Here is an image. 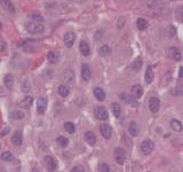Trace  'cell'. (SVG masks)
Segmentation results:
<instances>
[{
  "mask_svg": "<svg viewBox=\"0 0 183 172\" xmlns=\"http://www.w3.org/2000/svg\"><path fill=\"white\" fill-rule=\"evenodd\" d=\"M4 84H5V86L8 89H14V76H13V75H11V73L6 75L5 78H4Z\"/></svg>",
  "mask_w": 183,
  "mask_h": 172,
  "instance_id": "obj_14",
  "label": "cell"
},
{
  "mask_svg": "<svg viewBox=\"0 0 183 172\" xmlns=\"http://www.w3.org/2000/svg\"><path fill=\"white\" fill-rule=\"evenodd\" d=\"M11 120H21L24 118V113L22 111V110H14V111H11Z\"/></svg>",
  "mask_w": 183,
  "mask_h": 172,
  "instance_id": "obj_20",
  "label": "cell"
},
{
  "mask_svg": "<svg viewBox=\"0 0 183 172\" xmlns=\"http://www.w3.org/2000/svg\"><path fill=\"white\" fill-rule=\"evenodd\" d=\"M71 172H84V169L83 167H80V165H77V167H74L71 170Z\"/></svg>",
  "mask_w": 183,
  "mask_h": 172,
  "instance_id": "obj_39",
  "label": "cell"
},
{
  "mask_svg": "<svg viewBox=\"0 0 183 172\" xmlns=\"http://www.w3.org/2000/svg\"><path fill=\"white\" fill-rule=\"evenodd\" d=\"M11 142L14 143V145H16V146H20V145H22V142H23V136H22V133L20 132V131H16L15 133L11 136Z\"/></svg>",
  "mask_w": 183,
  "mask_h": 172,
  "instance_id": "obj_13",
  "label": "cell"
},
{
  "mask_svg": "<svg viewBox=\"0 0 183 172\" xmlns=\"http://www.w3.org/2000/svg\"><path fill=\"white\" fill-rule=\"evenodd\" d=\"M0 147H1V145H0Z\"/></svg>",
  "mask_w": 183,
  "mask_h": 172,
  "instance_id": "obj_44",
  "label": "cell"
},
{
  "mask_svg": "<svg viewBox=\"0 0 183 172\" xmlns=\"http://www.w3.org/2000/svg\"><path fill=\"white\" fill-rule=\"evenodd\" d=\"M47 108V99L45 98H39L37 100V111L39 114H44Z\"/></svg>",
  "mask_w": 183,
  "mask_h": 172,
  "instance_id": "obj_9",
  "label": "cell"
},
{
  "mask_svg": "<svg viewBox=\"0 0 183 172\" xmlns=\"http://www.w3.org/2000/svg\"><path fill=\"white\" fill-rule=\"evenodd\" d=\"M57 91H58V94H60L61 96H63V98H67L69 95V92H70L68 85H64V84H62V85L58 86Z\"/></svg>",
  "mask_w": 183,
  "mask_h": 172,
  "instance_id": "obj_25",
  "label": "cell"
},
{
  "mask_svg": "<svg viewBox=\"0 0 183 172\" xmlns=\"http://www.w3.org/2000/svg\"><path fill=\"white\" fill-rule=\"evenodd\" d=\"M73 77H74V73H73L72 70H68V71L65 73V78L68 79V82H72Z\"/></svg>",
  "mask_w": 183,
  "mask_h": 172,
  "instance_id": "obj_36",
  "label": "cell"
},
{
  "mask_svg": "<svg viewBox=\"0 0 183 172\" xmlns=\"http://www.w3.org/2000/svg\"><path fill=\"white\" fill-rule=\"evenodd\" d=\"M81 77H83L85 82H89L90 78H92V71H90V68H89L88 64H83V67H81Z\"/></svg>",
  "mask_w": 183,
  "mask_h": 172,
  "instance_id": "obj_10",
  "label": "cell"
},
{
  "mask_svg": "<svg viewBox=\"0 0 183 172\" xmlns=\"http://www.w3.org/2000/svg\"><path fill=\"white\" fill-rule=\"evenodd\" d=\"M128 132L131 133L132 137H137V136H139V126H137V124H136L135 122H132L131 124H129Z\"/></svg>",
  "mask_w": 183,
  "mask_h": 172,
  "instance_id": "obj_24",
  "label": "cell"
},
{
  "mask_svg": "<svg viewBox=\"0 0 183 172\" xmlns=\"http://www.w3.org/2000/svg\"><path fill=\"white\" fill-rule=\"evenodd\" d=\"M168 55L171 59L175 60V61H180L182 59V53L176 47H169L168 48Z\"/></svg>",
  "mask_w": 183,
  "mask_h": 172,
  "instance_id": "obj_5",
  "label": "cell"
},
{
  "mask_svg": "<svg viewBox=\"0 0 183 172\" xmlns=\"http://www.w3.org/2000/svg\"><path fill=\"white\" fill-rule=\"evenodd\" d=\"M95 116L100 120H106L108 117H109V114H108V111H106L104 107H97L95 109Z\"/></svg>",
  "mask_w": 183,
  "mask_h": 172,
  "instance_id": "obj_4",
  "label": "cell"
},
{
  "mask_svg": "<svg viewBox=\"0 0 183 172\" xmlns=\"http://www.w3.org/2000/svg\"><path fill=\"white\" fill-rule=\"evenodd\" d=\"M8 132H9V127H6L5 130H4V131H2V132H1V133H0V136H1V137L6 136V134H7Z\"/></svg>",
  "mask_w": 183,
  "mask_h": 172,
  "instance_id": "obj_40",
  "label": "cell"
},
{
  "mask_svg": "<svg viewBox=\"0 0 183 172\" xmlns=\"http://www.w3.org/2000/svg\"><path fill=\"white\" fill-rule=\"evenodd\" d=\"M136 24H137V28H139V30H145L146 28H148V22L144 20V19H137V21H136Z\"/></svg>",
  "mask_w": 183,
  "mask_h": 172,
  "instance_id": "obj_27",
  "label": "cell"
},
{
  "mask_svg": "<svg viewBox=\"0 0 183 172\" xmlns=\"http://www.w3.org/2000/svg\"><path fill=\"white\" fill-rule=\"evenodd\" d=\"M79 49H80V53L84 55V56H88L89 53H90V48H89V45L86 42H81L80 45H79Z\"/></svg>",
  "mask_w": 183,
  "mask_h": 172,
  "instance_id": "obj_17",
  "label": "cell"
},
{
  "mask_svg": "<svg viewBox=\"0 0 183 172\" xmlns=\"http://www.w3.org/2000/svg\"><path fill=\"white\" fill-rule=\"evenodd\" d=\"M85 140H86V142H87L88 145L94 146L95 142H96V137H95V134L92 131H87V132L85 133Z\"/></svg>",
  "mask_w": 183,
  "mask_h": 172,
  "instance_id": "obj_15",
  "label": "cell"
},
{
  "mask_svg": "<svg viewBox=\"0 0 183 172\" xmlns=\"http://www.w3.org/2000/svg\"><path fill=\"white\" fill-rule=\"evenodd\" d=\"M99 52H100V55H102V56H106V55H109L110 53H111V49H110L109 46L103 45V46H101V48L99 49Z\"/></svg>",
  "mask_w": 183,
  "mask_h": 172,
  "instance_id": "obj_31",
  "label": "cell"
},
{
  "mask_svg": "<svg viewBox=\"0 0 183 172\" xmlns=\"http://www.w3.org/2000/svg\"><path fill=\"white\" fill-rule=\"evenodd\" d=\"M0 2H1V6H2V8L5 11L11 12V13H13V12L15 11V7H14V5H13V2H11V0H1Z\"/></svg>",
  "mask_w": 183,
  "mask_h": 172,
  "instance_id": "obj_16",
  "label": "cell"
},
{
  "mask_svg": "<svg viewBox=\"0 0 183 172\" xmlns=\"http://www.w3.org/2000/svg\"><path fill=\"white\" fill-rule=\"evenodd\" d=\"M178 76H180L181 78H183V67H181V68H180V71H178Z\"/></svg>",
  "mask_w": 183,
  "mask_h": 172,
  "instance_id": "obj_41",
  "label": "cell"
},
{
  "mask_svg": "<svg viewBox=\"0 0 183 172\" xmlns=\"http://www.w3.org/2000/svg\"><path fill=\"white\" fill-rule=\"evenodd\" d=\"M153 78H155V73H153V69L152 67H148L145 71V82L146 84H151L153 82Z\"/></svg>",
  "mask_w": 183,
  "mask_h": 172,
  "instance_id": "obj_18",
  "label": "cell"
},
{
  "mask_svg": "<svg viewBox=\"0 0 183 172\" xmlns=\"http://www.w3.org/2000/svg\"><path fill=\"white\" fill-rule=\"evenodd\" d=\"M44 161H45V164H46L48 172H55L56 167H57V164H56L55 160L52 156H46L44 158Z\"/></svg>",
  "mask_w": 183,
  "mask_h": 172,
  "instance_id": "obj_3",
  "label": "cell"
},
{
  "mask_svg": "<svg viewBox=\"0 0 183 172\" xmlns=\"http://www.w3.org/2000/svg\"><path fill=\"white\" fill-rule=\"evenodd\" d=\"M142 67V60L140 57H137L134 62L131 64V69L132 70H134V71H139Z\"/></svg>",
  "mask_w": 183,
  "mask_h": 172,
  "instance_id": "obj_26",
  "label": "cell"
},
{
  "mask_svg": "<svg viewBox=\"0 0 183 172\" xmlns=\"http://www.w3.org/2000/svg\"><path fill=\"white\" fill-rule=\"evenodd\" d=\"M120 98L123 99V101L124 102H126V103H128V104H133V106H136V102H135V100L133 98V95H129V94H127V93H123L120 94Z\"/></svg>",
  "mask_w": 183,
  "mask_h": 172,
  "instance_id": "obj_19",
  "label": "cell"
},
{
  "mask_svg": "<svg viewBox=\"0 0 183 172\" xmlns=\"http://www.w3.org/2000/svg\"><path fill=\"white\" fill-rule=\"evenodd\" d=\"M32 172H40V171H38L37 169H33V170H32Z\"/></svg>",
  "mask_w": 183,
  "mask_h": 172,
  "instance_id": "obj_42",
  "label": "cell"
},
{
  "mask_svg": "<svg viewBox=\"0 0 183 172\" xmlns=\"http://www.w3.org/2000/svg\"><path fill=\"white\" fill-rule=\"evenodd\" d=\"M1 26H2V25H1V22H0V29H1Z\"/></svg>",
  "mask_w": 183,
  "mask_h": 172,
  "instance_id": "obj_43",
  "label": "cell"
},
{
  "mask_svg": "<svg viewBox=\"0 0 183 172\" xmlns=\"http://www.w3.org/2000/svg\"><path fill=\"white\" fill-rule=\"evenodd\" d=\"M22 89H23V92H29V91H30V85H29V82H28V80H23Z\"/></svg>",
  "mask_w": 183,
  "mask_h": 172,
  "instance_id": "obj_37",
  "label": "cell"
},
{
  "mask_svg": "<svg viewBox=\"0 0 183 172\" xmlns=\"http://www.w3.org/2000/svg\"><path fill=\"white\" fill-rule=\"evenodd\" d=\"M155 148V145L151 140H144L141 143V150L144 154H150Z\"/></svg>",
  "mask_w": 183,
  "mask_h": 172,
  "instance_id": "obj_6",
  "label": "cell"
},
{
  "mask_svg": "<svg viewBox=\"0 0 183 172\" xmlns=\"http://www.w3.org/2000/svg\"><path fill=\"white\" fill-rule=\"evenodd\" d=\"M131 92H132V95H133V98L134 99H140L142 95H143V89H142L141 85H139V84H135V85H133L131 89Z\"/></svg>",
  "mask_w": 183,
  "mask_h": 172,
  "instance_id": "obj_8",
  "label": "cell"
},
{
  "mask_svg": "<svg viewBox=\"0 0 183 172\" xmlns=\"http://www.w3.org/2000/svg\"><path fill=\"white\" fill-rule=\"evenodd\" d=\"M100 172H110V167L106 163H101L100 164Z\"/></svg>",
  "mask_w": 183,
  "mask_h": 172,
  "instance_id": "obj_35",
  "label": "cell"
},
{
  "mask_svg": "<svg viewBox=\"0 0 183 172\" xmlns=\"http://www.w3.org/2000/svg\"><path fill=\"white\" fill-rule=\"evenodd\" d=\"M94 95H95V98L99 100V101H103V100H105L104 91H103L102 89H100V87H95L94 89Z\"/></svg>",
  "mask_w": 183,
  "mask_h": 172,
  "instance_id": "obj_23",
  "label": "cell"
},
{
  "mask_svg": "<svg viewBox=\"0 0 183 172\" xmlns=\"http://www.w3.org/2000/svg\"><path fill=\"white\" fill-rule=\"evenodd\" d=\"M178 19H180V20H181V22L183 23V6H181V7L178 8Z\"/></svg>",
  "mask_w": 183,
  "mask_h": 172,
  "instance_id": "obj_38",
  "label": "cell"
},
{
  "mask_svg": "<svg viewBox=\"0 0 183 172\" xmlns=\"http://www.w3.org/2000/svg\"><path fill=\"white\" fill-rule=\"evenodd\" d=\"M56 142H57L62 148H65V147H68V145H69V139L68 138H65V137H58Z\"/></svg>",
  "mask_w": 183,
  "mask_h": 172,
  "instance_id": "obj_28",
  "label": "cell"
},
{
  "mask_svg": "<svg viewBox=\"0 0 183 172\" xmlns=\"http://www.w3.org/2000/svg\"><path fill=\"white\" fill-rule=\"evenodd\" d=\"M113 156H115V160H116V162H117L118 164L124 163V162H125V160H126V151H125V149H123V148H120V147L116 148L115 153H113Z\"/></svg>",
  "mask_w": 183,
  "mask_h": 172,
  "instance_id": "obj_2",
  "label": "cell"
},
{
  "mask_svg": "<svg viewBox=\"0 0 183 172\" xmlns=\"http://www.w3.org/2000/svg\"><path fill=\"white\" fill-rule=\"evenodd\" d=\"M47 59L51 63H56L57 62V60H58V56L55 52L51 51V52H48V54H47Z\"/></svg>",
  "mask_w": 183,
  "mask_h": 172,
  "instance_id": "obj_29",
  "label": "cell"
},
{
  "mask_svg": "<svg viewBox=\"0 0 183 172\" xmlns=\"http://www.w3.org/2000/svg\"><path fill=\"white\" fill-rule=\"evenodd\" d=\"M26 30L32 35H38V33H41L45 30V26H44V23H41V22L30 21L26 23Z\"/></svg>",
  "mask_w": 183,
  "mask_h": 172,
  "instance_id": "obj_1",
  "label": "cell"
},
{
  "mask_svg": "<svg viewBox=\"0 0 183 172\" xmlns=\"http://www.w3.org/2000/svg\"><path fill=\"white\" fill-rule=\"evenodd\" d=\"M171 127H172L174 131H176V132H181V131L183 130L182 123H181L178 120H171Z\"/></svg>",
  "mask_w": 183,
  "mask_h": 172,
  "instance_id": "obj_21",
  "label": "cell"
},
{
  "mask_svg": "<svg viewBox=\"0 0 183 172\" xmlns=\"http://www.w3.org/2000/svg\"><path fill=\"white\" fill-rule=\"evenodd\" d=\"M76 40V35L73 33V32H67L65 35H64V44H65V46L67 47H72L73 42Z\"/></svg>",
  "mask_w": 183,
  "mask_h": 172,
  "instance_id": "obj_12",
  "label": "cell"
},
{
  "mask_svg": "<svg viewBox=\"0 0 183 172\" xmlns=\"http://www.w3.org/2000/svg\"><path fill=\"white\" fill-rule=\"evenodd\" d=\"M111 110H112V114L115 115V117H117V118L120 117L121 108H120V106H119V103H117V102L111 103Z\"/></svg>",
  "mask_w": 183,
  "mask_h": 172,
  "instance_id": "obj_22",
  "label": "cell"
},
{
  "mask_svg": "<svg viewBox=\"0 0 183 172\" xmlns=\"http://www.w3.org/2000/svg\"><path fill=\"white\" fill-rule=\"evenodd\" d=\"M1 158L4 160V161H13L14 160V155L11 154V151H5V153H2L1 154Z\"/></svg>",
  "mask_w": 183,
  "mask_h": 172,
  "instance_id": "obj_33",
  "label": "cell"
},
{
  "mask_svg": "<svg viewBox=\"0 0 183 172\" xmlns=\"http://www.w3.org/2000/svg\"><path fill=\"white\" fill-rule=\"evenodd\" d=\"M100 132H101V134H102L103 138L110 139L111 134H112V129L108 124H102V125H100Z\"/></svg>",
  "mask_w": 183,
  "mask_h": 172,
  "instance_id": "obj_7",
  "label": "cell"
},
{
  "mask_svg": "<svg viewBox=\"0 0 183 172\" xmlns=\"http://www.w3.org/2000/svg\"><path fill=\"white\" fill-rule=\"evenodd\" d=\"M159 107H160V101L158 98H151L150 101H149V109L151 110V113L156 114L158 110H159Z\"/></svg>",
  "mask_w": 183,
  "mask_h": 172,
  "instance_id": "obj_11",
  "label": "cell"
},
{
  "mask_svg": "<svg viewBox=\"0 0 183 172\" xmlns=\"http://www.w3.org/2000/svg\"><path fill=\"white\" fill-rule=\"evenodd\" d=\"M64 129H65V131L68 132V133H74V131H76V126H74V124L73 123H71V122H67L65 124H64Z\"/></svg>",
  "mask_w": 183,
  "mask_h": 172,
  "instance_id": "obj_30",
  "label": "cell"
},
{
  "mask_svg": "<svg viewBox=\"0 0 183 172\" xmlns=\"http://www.w3.org/2000/svg\"><path fill=\"white\" fill-rule=\"evenodd\" d=\"M30 21H36V22H41V23H44V17H42L41 15L32 14V15H30Z\"/></svg>",
  "mask_w": 183,
  "mask_h": 172,
  "instance_id": "obj_34",
  "label": "cell"
},
{
  "mask_svg": "<svg viewBox=\"0 0 183 172\" xmlns=\"http://www.w3.org/2000/svg\"><path fill=\"white\" fill-rule=\"evenodd\" d=\"M32 101H33V98H32V96H28V98H25V99L20 103V106H21L22 108H28V107L31 106Z\"/></svg>",
  "mask_w": 183,
  "mask_h": 172,
  "instance_id": "obj_32",
  "label": "cell"
}]
</instances>
